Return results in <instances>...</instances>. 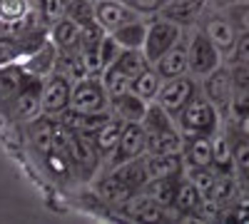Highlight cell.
I'll list each match as a JSON object with an SVG mask.
<instances>
[{
    "label": "cell",
    "instance_id": "obj_1",
    "mask_svg": "<svg viewBox=\"0 0 249 224\" xmlns=\"http://www.w3.org/2000/svg\"><path fill=\"white\" fill-rule=\"evenodd\" d=\"M222 112L202 95V90L184 105V110L177 115V127L184 137H192V135H207V137H214L222 130Z\"/></svg>",
    "mask_w": 249,
    "mask_h": 224
},
{
    "label": "cell",
    "instance_id": "obj_2",
    "mask_svg": "<svg viewBox=\"0 0 249 224\" xmlns=\"http://www.w3.org/2000/svg\"><path fill=\"white\" fill-rule=\"evenodd\" d=\"M187 57H190V75L199 80L227 63L224 55L214 48V43L199 25H195L192 33L187 35Z\"/></svg>",
    "mask_w": 249,
    "mask_h": 224
},
{
    "label": "cell",
    "instance_id": "obj_3",
    "mask_svg": "<svg viewBox=\"0 0 249 224\" xmlns=\"http://www.w3.org/2000/svg\"><path fill=\"white\" fill-rule=\"evenodd\" d=\"M43 80L45 77H35L28 72L23 87H20V92L13 97V103L5 110L8 120L18 122V125H25L28 120H33L43 112Z\"/></svg>",
    "mask_w": 249,
    "mask_h": 224
},
{
    "label": "cell",
    "instance_id": "obj_4",
    "mask_svg": "<svg viewBox=\"0 0 249 224\" xmlns=\"http://www.w3.org/2000/svg\"><path fill=\"white\" fill-rule=\"evenodd\" d=\"M68 157L72 162V170L75 174L82 179V182H92L95 174L100 172V165H102V157L95 147L92 137L88 135H77V132H70L68 137Z\"/></svg>",
    "mask_w": 249,
    "mask_h": 224
},
{
    "label": "cell",
    "instance_id": "obj_5",
    "mask_svg": "<svg viewBox=\"0 0 249 224\" xmlns=\"http://www.w3.org/2000/svg\"><path fill=\"white\" fill-rule=\"evenodd\" d=\"M197 92H199L197 77H192L190 72H187V75H179V77L164 80L155 103L167 110V115H170L172 120H177V115L184 110V105L190 103V100H192Z\"/></svg>",
    "mask_w": 249,
    "mask_h": 224
},
{
    "label": "cell",
    "instance_id": "obj_6",
    "mask_svg": "<svg viewBox=\"0 0 249 224\" xmlns=\"http://www.w3.org/2000/svg\"><path fill=\"white\" fill-rule=\"evenodd\" d=\"M184 35V28H179L177 23H172V20L157 15L155 20H150L147 23V35H144V55H147L150 63H157V60L167 52L177 40Z\"/></svg>",
    "mask_w": 249,
    "mask_h": 224
},
{
    "label": "cell",
    "instance_id": "obj_7",
    "mask_svg": "<svg viewBox=\"0 0 249 224\" xmlns=\"http://www.w3.org/2000/svg\"><path fill=\"white\" fill-rule=\"evenodd\" d=\"M70 107L82 112H107L110 110V95L102 85L100 77H82L72 83L70 92Z\"/></svg>",
    "mask_w": 249,
    "mask_h": 224
},
{
    "label": "cell",
    "instance_id": "obj_8",
    "mask_svg": "<svg viewBox=\"0 0 249 224\" xmlns=\"http://www.w3.org/2000/svg\"><path fill=\"white\" fill-rule=\"evenodd\" d=\"M199 28H202V30L207 33V37L214 43V48L224 55V60L232 55L239 33H237L234 23L230 20V15H227L224 10H222V13H204Z\"/></svg>",
    "mask_w": 249,
    "mask_h": 224
},
{
    "label": "cell",
    "instance_id": "obj_9",
    "mask_svg": "<svg viewBox=\"0 0 249 224\" xmlns=\"http://www.w3.org/2000/svg\"><path fill=\"white\" fill-rule=\"evenodd\" d=\"M202 95L222 112V117H227L230 112V103L234 97V85H232V75L227 65H219L217 70H212L207 77H202Z\"/></svg>",
    "mask_w": 249,
    "mask_h": 224
},
{
    "label": "cell",
    "instance_id": "obj_10",
    "mask_svg": "<svg viewBox=\"0 0 249 224\" xmlns=\"http://www.w3.org/2000/svg\"><path fill=\"white\" fill-rule=\"evenodd\" d=\"M147 155V135H144L142 122H124L120 139H117V147L110 155V165H120V162H127L135 157H144Z\"/></svg>",
    "mask_w": 249,
    "mask_h": 224
},
{
    "label": "cell",
    "instance_id": "obj_11",
    "mask_svg": "<svg viewBox=\"0 0 249 224\" xmlns=\"http://www.w3.org/2000/svg\"><path fill=\"white\" fill-rule=\"evenodd\" d=\"M70 92L72 83L60 70H53L43 80V112L57 117L65 107H70Z\"/></svg>",
    "mask_w": 249,
    "mask_h": 224
},
{
    "label": "cell",
    "instance_id": "obj_12",
    "mask_svg": "<svg viewBox=\"0 0 249 224\" xmlns=\"http://www.w3.org/2000/svg\"><path fill=\"white\" fill-rule=\"evenodd\" d=\"M137 17H142V15L137 10H132L124 0H95V20L105 33H112L120 25H127Z\"/></svg>",
    "mask_w": 249,
    "mask_h": 224
},
{
    "label": "cell",
    "instance_id": "obj_13",
    "mask_svg": "<svg viewBox=\"0 0 249 224\" xmlns=\"http://www.w3.org/2000/svg\"><path fill=\"white\" fill-rule=\"evenodd\" d=\"M204 13H207V0H167L157 15L172 20V23L187 30V28L199 25Z\"/></svg>",
    "mask_w": 249,
    "mask_h": 224
},
{
    "label": "cell",
    "instance_id": "obj_14",
    "mask_svg": "<svg viewBox=\"0 0 249 224\" xmlns=\"http://www.w3.org/2000/svg\"><path fill=\"white\" fill-rule=\"evenodd\" d=\"M110 117H112L110 110H107V112H82V110H75V107H65V110L57 115V120H60L70 132L88 135V137H92Z\"/></svg>",
    "mask_w": 249,
    "mask_h": 224
},
{
    "label": "cell",
    "instance_id": "obj_15",
    "mask_svg": "<svg viewBox=\"0 0 249 224\" xmlns=\"http://www.w3.org/2000/svg\"><path fill=\"white\" fill-rule=\"evenodd\" d=\"M57 55H60V50H57V45L50 40V35L40 43L30 55H25L23 57V65L30 75H35V77H48L55 68H57Z\"/></svg>",
    "mask_w": 249,
    "mask_h": 224
},
{
    "label": "cell",
    "instance_id": "obj_16",
    "mask_svg": "<svg viewBox=\"0 0 249 224\" xmlns=\"http://www.w3.org/2000/svg\"><path fill=\"white\" fill-rule=\"evenodd\" d=\"M155 70L162 75V80H170V77H179L190 72V57H187V35H182L177 43L164 52L157 63H152Z\"/></svg>",
    "mask_w": 249,
    "mask_h": 224
},
{
    "label": "cell",
    "instance_id": "obj_17",
    "mask_svg": "<svg viewBox=\"0 0 249 224\" xmlns=\"http://www.w3.org/2000/svg\"><path fill=\"white\" fill-rule=\"evenodd\" d=\"M53 125H55V117L53 115H45V112H40L37 117H33V120L25 122L28 142H30V147L40 157H45L50 150H55V145H53Z\"/></svg>",
    "mask_w": 249,
    "mask_h": 224
},
{
    "label": "cell",
    "instance_id": "obj_18",
    "mask_svg": "<svg viewBox=\"0 0 249 224\" xmlns=\"http://www.w3.org/2000/svg\"><path fill=\"white\" fill-rule=\"evenodd\" d=\"M182 157H184V167H212V159H214L212 137H207V135L184 137Z\"/></svg>",
    "mask_w": 249,
    "mask_h": 224
},
{
    "label": "cell",
    "instance_id": "obj_19",
    "mask_svg": "<svg viewBox=\"0 0 249 224\" xmlns=\"http://www.w3.org/2000/svg\"><path fill=\"white\" fill-rule=\"evenodd\" d=\"M147 107H150L147 100H142L132 90L110 97V112L120 117L122 122H142L144 115H147Z\"/></svg>",
    "mask_w": 249,
    "mask_h": 224
},
{
    "label": "cell",
    "instance_id": "obj_20",
    "mask_svg": "<svg viewBox=\"0 0 249 224\" xmlns=\"http://www.w3.org/2000/svg\"><path fill=\"white\" fill-rule=\"evenodd\" d=\"M28 77V70L20 63H10V65H0V112L5 115L8 105L13 103V97L20 92Z\"/></svg>",
    "mask_w": 249,
    "mask_h": 224
},
{
    "label": "cell",
    "instance_id": "obj_21",
    "mask_svg": "<svg viewBox=\"0 0 249 224\" xmlns=\"http://www.w3.org/2000/svg\"><path fill=\"white\" fill-rule=\"evenodd\" d=\"M144 167H147L150 179H160V177H182V174H184V157H182V152L144 155Z\"/></svg>",
    "mask_w": 249,
    "mask_h": 224
},
{
    "label": "cell",
    "instance_id": "obj_22",
    "mask_svg": "<svg viewBox=\"0 0 249 224\" xmlns=\"http://www.w3.org/2000/svg\"><path fill=\"white\" fill-rule=\"evenodd\" d=\"M202 202H204L202 192H199L187 177H182L179 187H177V194H175V202H172L175 212H177L179 217H184V219H197Z\"/></svg>",
    "mask_w": 249,
    "mask_h": 224
},
{
    "label": "cell",
    "instance_id": "obj_23",
    "mask_svg": "<svg viewBox=\"0 0 249 224\" xmlns=\"http://www.w3.org/2000/svg\"><path fill=\"white\" fill-rule=\"evenodd\" d=\"M110 172L117 179H122L124 185H130L135 192H142L144 185L150 182L147 167H144V157H135V159H127V162H120V165L110 167Z\"/></svg>",
    "mask_w": 249,
    "mask_h": 224
},
{
    "label": "cell",
    "instance_id": "obj_24",
    "mask_svg": "<svg viewBox=\"0 0 249 224\" xmlns=\"http://www.w3.org/2000/svg\"><path fill=\"white\" fill-rule=\"evenodd\" d=\"M147 135V155H170V152H182L184 135L179 127H170L162 132H144Z\"/></svg>",
    "mask_w": 249,
    "mask_h": 224
},
{
    "label": "cell",
    "instance_id": "obj_25",
    "mask_svg": "<svg viewBox=\"0 0 249 224\" xmlns=\"http://www.w3.org/2000/svg\"><path fill=\"white\" fill-rule=\"evenodd\" d=\"M97 192H100L102 202H107V205H112V207H122L130 197H135V194H137L130 185H124V182H122V179H117L112 172H107V174H102V177H100Z\"/></svg>",
    "mask_w": 249,
    "mask_h": 224
},
{
    "label": "cell",
    "instance_id": "obj_26",
    "mask_svg": "<svg viewBox=\"0 0 249 224\" xmlns=\"http://www.w3.org/2000/svg\"><path fill=\"white\" fill-rule=\"evenodd\" d=\"M48 35H50L53 43L57 45L60 52H68V50H77L80 48V25L75 23L70 15L57 20V23L48 30Z\"/></svg>",
    "mask_w": 249,
    "mask_h": 224
},
{
    "label": "cell",
    "instance_id": "obj_27",
    "mask_svg": "<svg viewBox=\"0 0 249 224\" xmlns=\"http://www.w3.org/2000/svg\"><path fill=\"white\" fill-rule=\"evenodd\" d=\"M162 83H164L162 75L155 70V65H150V68H144L140 75H135V77H132L130 90H132L135 95H140L142 100H147V103H155L157 95H160Z\"/></svg>",
    "mask_w": 249,
    "mask_h": 224
},
{
    "label": "cell",
    "instance_id": "obj_28",
    "mask_svg": "<svg viewBox=\"0 0 249 224\" xmlns=\"http://www.w3.org/2000/svg\"><path fill=\"white\" fill-rule=\"evenodd\" d=\"M122 125L124 122L120 117H110L105 125H102L95 135H92V142H95V147L100 152V157H110L117 147V139H120V132H122Z\"/></svg>",
    "mask_w": 249,
    "mask_h": 224
},
{
    "label": "cell",
    "instance_id": "obj_29",
    "mask_svg": "<svg viewBox=\"0 0 249 224\" xmlns=\"http://www.w3.org/2000/svg\"><path fill=\"white\" fill-rule=\"evenodd\" d=\"M232 162H234V177L239 190L249 194V139L232 137Z\"/></svg>",
    "mask_w": 249,
    "mask_h": 224
},
{
    "label": "cell",
    "instance_id": "obj_30",
    "mask_svg": "<svg viewBox=\"0 0 249 224\" xmlns=\"http://www.w3.org/2000/svg\"><path fill=\"white\" fill-rule=\"evenodd\" d=\"M112 65H115L120 72H124L127 77H135V75H140L144 68H150L152 63L147 60V55H144L142 48H122Z\"/></svg>",
    "mask_w": 249,
    "mask_h": 224
},
{
    "label": "cell",
    "instance_id": "obj_31",
    "mask_svg": "<svg viewBox=\"0 0 249 224\" xmlns=\"http://www.w3.org/2000/svg\"><path fill=\"white\" fill-rule=\"evenodd\" d=\"M62 75H65L70 83H77L82 77H90L88 75V65H85V57H82V50H68V52H60L57 55V68Z\"/></svg>",
    "mask_w": 249,
    "mask_h": 224
},
{
    "label": "cell",
    "instance_id": "obj_32",
    "mask_svg": "<svg viewBox=\"0 0 249 224\" xmlns=\"http://www.w3.org/2000/svg\"><path fill=\"white\" fill-rule=\"evenodd\" d=\"M184 177V174H182ZM182 177H160V179H150L147 185H144V194H150L152 199H157L160 205H167L172 207V202H175V194H177V187H179V182Z\"/></svg>",
    "mask_w": 249,
    "mask_h": 224
},
{
    "label": "cell",
    "instance_id": "obj_33",
    "mask_svg": "<svg viewBox=\"0 0 249 224\" xmlns=\"http://www.w3.org/2000/svg\"><path fill=\"white\" fill-rule=\"evenodd\" d=\"M110 35L120 43V48H142L144 45V35H147V23H144L142 17H137V20H132V23H127V25H120Z\"/></svg>",
    "mask_w": 249,
    "mask_h": 224
},
{
    "label": "cell",
    "instance_id": "obj_34",
    "mask_svg": "<svg viewBox=\"0 0 249 224\" xmlns=\"http://www.w3.org/2000/svg\"><path fill=\"white\" fill-rule=\"evenodd\" d=\"M28 55L23 37L10 35V33H0V65H10V63H20Z\"/></svg>",
    "mask_w": 249,
    "mask_h": 224
},
{
    "label": "cell",
    "instance_id": "obj_35",
    "mask_svg": "<svg viewBox=\"0 0 249 224\" xmlns=\"http://www.w3.org/2000/svg\"><path fill=\"white\" fill-rule=\"evenodd\" d=\"M184 177L202 192L204 199L212 197L214 182H217V170L214 167H184Z\"/></svg>",
    "mask_w": 249,
    "mask_h": 224
},
{
    "label": "cell",
    "instance_id": "obj_36",
    "mask_svg": "<svg viewBox=\"0 0 249 224\" xmlns=\"http://www.w3.org/2000/svg\"><path fill=\"white\" fill-rule=\"evenodd\" d=\"M68 10H70V0H40L37 17H40V23L50 30L57 20H62L68 15Z\"/></svg>",
    "mask_w": 249,
    "mask_h": 224
},
{
    "label": "cell",
    "instance_id": "obj_37",
    "mask_svg": "<svg viewBox=\"0 0 249 224\" xmlns=\"http://www.w3.org/2000/svg\"><path fill=\"white\" fill-rule=\"evenodd\" d=\"M100 80H102V85H105V90H107V95H110V97H112V95H122V92H127V90H130V83H132V77H127L124 72H120L115 65H110V68L102 70Z\"/></svg>",
    "mask_w": 249,
    "mask_h": 224
},
{
    "label": "cell",
    "instance_id": "obj_38",
    "mask_svg": "<svg viewBox=\"0 0 249 224\" xmlns=\"http://www.w3.org/2000/svg\"><path fill=\"white\" fill-rule=\"evenodd\" d=\"M224 13L230 15L237 33H249V0H234L224 8Z\"/></svg>",
    "mask_w": 249,
    "mask_h": 224
},
{
    "label": "cell",
    "instance_id": "obj_39",
    "mask_svg": "<svg viewBox=\"0 0 249 224\" xmlns=\"http://www.w3.org/2000/svg\"><path fill=\"white\" fill-rule=\"evenodd\" d=\"M120 43H117V40L107 33L105 37H102L100 40V48H97V52H100V63H102V70H105V68H110L112 63H115V60H117V55H120Z\"/></svg>",
    "mask_w": 249,
    "mask_h": 224
},
{
    "label": "cell",
    "instance_id": "obj_40",
    "mask_svg": "<svg viewBox=\"0 0 249 224\" xmlns=\"http://www.w3.org/2000/svg\"><path fill=\"white\" fill-rule=\"evenodd\" d=\"M230 75H232V85L234 92H249V63H237L230 60Z\"/></svg>",
    "mask_w": 249,
    "mask_h": 224
},
{
    "label": "cell",
    "instance_id": "obj_41",
    "mask_svg": "<svg viewBox=\"0 0 249 224\" xmlns=\"http://www.w3.org/2000/svg\"><path fill=\"white\" fill-rule=\"evenodd\" d=\"M247 112H249V92H234L232 103H230V112H227V117H232V122H234V120L244 117Z\"/></svg>",
    "mask_w": 249,
    "mask_h": 224
},
{
    "label": "cell",
    "instance_id": "obj_42",
    "mask_svg": "<svg viewBox=\"0 0 249 224\" xmlns=\"http://www.w3.org/2000/svg\"><path fill=\"white\" fill-rule=\"evenodd\" d=\"M132 10H137L140 15H155L160 13V8L167 3V0H124Z\"/></svg>",
    "mask_w": 249,
    "mask_h": 224
},
{
    "label": "cell",
    "instance_id": "obj_43",
    "mask_svg": "<svg viewBox=\"0 0 249 224\" xmlns=\"http://www.w3.org/2000/svg\"><path fill=\"white\" fill-rule=\"evenodd\" d=\"M227 60H237V63H249V33H239L237 35V43L234 50Z\"/></svg>",
    "mask_w": 249,
    "mask_h": 224
},
{
    "label": "cell",
    "instance_id": "obj_44",
    "mask_svg": "<svg viewBox=\"0 0 249 224\" xmlns=\"http://www.w3.org/2000/svg\"><path fill=\"white\" fill-rule=\"evenodd\" d=\"M232 137H239V139H249V112L239 120H234V135Z\"/></svg>",
    "mask_w": 249,
    "mask_h": 224
}]
</instances>
